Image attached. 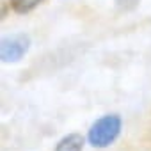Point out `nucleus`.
Segmentation results:
<instances>
[{
    "label": "nucleus",
    "instance_id": "5",
    "mask_svg": "<svg viewBox=\"0 0 151 151\" xmlns=\"http://www.w3.org/2000/svg\"><path fill=\"white\" fill-rule=\"evenodd\" d=\"M114 2H116V7L119 11H132L139 6L140 0H114Z\"/></svg>",
    "mask_w": 151,
    "mask_h": 151
},
{
    "label": "nucleus",
    "instance_id": "2",
    "mask_svg": "<svg viewBox=\"0 0 151 151\" xmlns=\"http://www.w3.org/2000/svg\"><path fill=\"white\" fill-rule=\"evenodd\" d=\"M29 50H30V37L25 32L6 36L0 43V57L4 62H18Z\"/></svg>",
    "mask_w": 151,
    "mask_h": 151
},
{
    "label": "nucleus",
    "instance_id": "4",
    "mask_svg": "<svg viewBox=\"0 0 151 151\" xmlns=\"http://www.w3.org/2000/svg\"><path fill=\"white\" fill-rule=\"evenodd\" d=\"M43 0H11V6L18 14H27L32 9H36Z\"/></svg>",
    "mask_w": 151,
    "mask_h": 151
},
{
    "label": "nucleus",
    "instance_id": "1",
    "mask_svg": "<svg viewBox=\"0 0 151 151\" xmlns=\"http://www.w3.org/2000/svg\"><path fill=\"white\" fill-rule=\"evenodd\" d=\"M123 121L117 114H107L93 123L87 133V140L94 147H109L121 133Z\"/></svg>",
    "mask_w": 151,
    "mask_h": 151
},
{
    "label": "nucleus",
    "instance_id": "3",
    "mask_svg": "<svg viewBox=\"0 0 151 151\" xmlns=\"http://www.w3.org/2000/svg\"><path fill=\"white\" fill-rule=\"evenodd\" d=\"M84 149V137L80 133H69L59 140L55 151H82Z\"/></svg>",
    "mask_w": 151,
    "mask_h": 151
}]
</instances>
